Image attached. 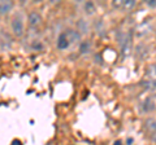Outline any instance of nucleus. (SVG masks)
<instances>
[{"label": "nucleus", "mask_w": 156, "mask_h": 145, "mask_svg": "<svg viewBox=\"0 0 156 145\" xmlns=\"http://www.w3.org/2000/svg\"><path fill=\"white\" fill-rule=\"evenodd\" d=\"M147 76L151 80H156V64H152L147 69Z\"/></svg>", "instance_id": "13"}, {"label": "nucleus", "mask_w": 156, "mask_h": 145, "mask_svg": "<svg viewBox=\"0 0 156 145\" xmlns=\"http://www.w3.org/2000/svg\"><path fill=\"white\" fill-rule=\"evenodd\" d=\"M56 47H57V49H60V51H65L70 47V43L68 40V36L64 31L58 34L57 40H56Z\"/></svg>", "instance_id": "5"}, {"label": "nucleus", "mask_w": 156, "mask_h": 145, "mask_svg": "<svg viewBox=\"0 0 156 145\" xmlns=\"http://www.w3.org/2000/svg\"><path fill=\"white\" fill-rule=\"evenodd\" d=\"M113 145H122V141H121V140H116L113 143Z\"/></svg>", "instance_id": "19"}, {"label": "nucleus", "mask_w": 156, "mask_h": 145, "mask_svg": "<svg viewBox=\"0 0 156 145\" xmlns=\"http://www.w3.org/2000/svg\"><path fill=\"white\" fill-rule=\"evenodd\" d=\"M90 30V25L86 20H78L77 21V31L80 34H87Z\"/></svg>", "instance_id": "7"}, {"label": "nucleus", "mask_w": 156, "mask_h": 145, "mask_svg": "<svg viewBox=\"0 0 156 145\" xmlns=\"http://www.w3.org/2000/svg\"><path fill=\"white\" fill-rule=\"evenodd\" d=\"M121 7L126 9V11H131L135 7V2H133V0H125V2H121Z\"/></svg>", "instance_id": "14"}, {"label": "nucleus", "mask_w": 156, "mask_h": 145, "mask_svg": "<svg viewBox=\"0 0 156 145\" xmlns=\"http://www.w3.org/2000/svg\"><path fill=\"white\" fill-rule=\"evenodd\" d=\"M117 39H119V43H120V47H121L122 53L124 55H128L129 51H130V44H131L130 35L126 34V32H120L119 36H117Z\"/></svg>", "instance_id": "2"}, {"label": "nucleus", "mask_w": 156, "mask_h": 145, "mask_svg": "<svg viewBox=\"0 0 156 145\" xmlns=\"http://www.w3.org/2000/svg\"><path fill=\"white\" fill-rule=\"evenodd\" d=\"M11 32L14 38H22L25 35V21L21 13L14 14L11 20Z\"/></svg>", "instance_id": "1"}, {"label": "nucleus", "mask_w": 156, "mask_h": 145, "mask_svg": "<svg viewBox=\"0 0 156 145\" xmlns=\"http://www.w3.org/2000/svg\"><path fill=\"white\" fill-rule=\"evenodd\" d=\"M95 29H96L98 34H103L104 32V25H103V22H101V21H96L95 22Z\"/></svg>", "instance_id": "16"}, {"label": "nucleus", "mask_w": 156, "mask_h": 145, "mask_svg": "<svg viewBox=\"0 0 156 145\" xmlns=\"http://www.w3.org/2000/svg\"><path fill=\"white\" fill-rule=\"evenodd\" d=\"M66 34L68 36V40H69L70 46L72 44H76V43H80L81 42V34L78 32L77 30H74V29H68V30L64 31Z\"/></svg>", "instance_id": "6"}, {"label": "nucleus", "mask_w": 156, "mask_h": 145, "mask_svg": "<svg viewBox=\"0 0 156 145\" xmlns=\"http://www.w3.org/2000/svg\"><path fill=\"white\" fill-rule=\"evenodd\" d=\"M83 11L86 14H89V16H92L95 12H96V7H95V4L92 3V2H86L83 4Z\"/></svg>", "instance_id": "12"}, {"label": "nucleus", "mask_w": 156, "mask_h": 145, "mask_svg": "<svg viewBox=\"0 0 156 145\" xmlns=\"http://www.w3.org/2000/svg\"><path fill=\"white\" fill-rule=\"evenodd\" d=\"M151 140H152L154 143H156V131L154 133H151Z\"/></svg>", "instance_id": "18"}, {"label": "nucleus", "mask_w": 156, "mask_h": 145, "mask_svg": "<svg viewBox=\"0 0 156 145\" xmlns=\"http://www.w3.org/2000/svg\"><path fill=\"white\" fill-rule=\"evenodd\" d=\"M78 49H80L81 55H87V53L90 52V49H91V42H89V40L81 42L80 43V47H78Z\"/></svg>", "instance_id": "10"}, {"label": "nucleus", "mask_w": 156, "mask_h": 145, "mask_svg": "<svg viewBox=\"0 0 156 145\" xmlns=\"http://www.w3.org/2000/svg\"><path fill=\"white\" fill-rule=\"evenodd\" d=\"M147 5L151 8H155L156 7V0H152V2H147Z\"/></svg>", "instance_id": "17"}, {"label": "nucleus", "mask_w": 156, "mask_h": 145, "mask_svg": "<svg viewBox=\"0 0 156 145\" xmlns=\"http://www.w3.org/2000/svg\"><path fill=\"white\" fill-rule=\"evenodd\" d=\"M156 109V105L154 103V100H151L150 97L148 99H146L143 101V104H142V110L144 113H151V112H154V110Z\"/></svg>", "instance_id": "8"}, {"label": "nucleus", "mask_w": 156, "mask_h": 145, "mask_svg": "<svg viewBox=\"0 0 156 145\" xmlns=\"http://www.w3.org/2000/svg\"><path fill=\"white\" fill-rule=\"evenodd\" d=\"M14 3L11 0H0V17H5L13 11Z\"/></svg>", "instance_id": "4"}, {"label": "nucleus", "mask_w": 156, "mask_h": 145, "mask_svg": "<svg viewBox=\"0 0 156 145\" xmlns=\"http://www.w3.org/2000/svg\"><path fill=\"white\" fill-rule=\"evenodd\" d=\"M30 46H31L33 51H42L43 48H44V44H43L41 40H33Z\"/></svg>", "instance_id": "15"}, {"label": "nucleus", "mask_w": 156, "mask_h": 145, "mask_svg": "<svg viewBox=\"0 0 156 145\" xmlns=\"http://www.w3.org/2000/svg\"><path fill=\"white\" fill-rule=\"evenodd\" d=\"M144 128L150 133H154L156 131V119L155 118H147L144 122Z\"/></svg>", "instance_id": "9"}, {"label": "nucleus", "mask_w": 156, "mask_h": 145, "mask_svg": "<svg viewBox=\"0 0 156 145\" xmlns=\"http://www.w3.org/2000/svg\"><path fill=\"white\" fill-rule=\"evenodd\" d=\"M43 22V18H42V14L39 13L38 11H30L27 14V23L30 27H38L41 26Z\"/></svg>", "instance_id": "3"}, {"label": "nucleus", "mask_w": 156, "mask_h": 145, "mask_svg": "<svg viewBox=\"0 0 156 145\" xmlns=\"http://www.w3.org/2000/svg\"><path fill=\"white\" fill-rule=\"evenodd\" d=\"M142 86L144 89L150 91V92H154L156 91V80H151V79H146L142 82Z\"/></svg>", "instance_id": "11"}]
</instances>
